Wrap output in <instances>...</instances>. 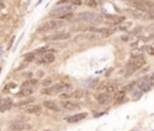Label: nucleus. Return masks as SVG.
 I'll return each mask as SVG.
<instances>
[{
    "mask_svg": "<svg viewBox=\"0 0 154 131\" xmlns=\"http://www.w3.org/2000/svg\"><path fill=\"white\" fill-rule=\"evenodd\" d=\"M146 52L151 54V56H154V48L152 46H146Z\"/></svg>",
    "mask_w": 154,
    "mask_h": 131,
    "instance_id": "c85d7f7f",
    "label": "nucleus"
},
{
    "mask_svg": "<svg viewBox=\"0 0 154 131\" xmlns=\"http://www.w3.org/2000/svg\"><path fill=\"white\" fill-rule=\"evenodd\" d=\"M34 87H26V88H22L21 92H18L16 96H18V98H26V96L31 95L33 93H34Z\"/></svg>",
    "mask_w": 154,
    "mask_h": 131,
    "instance_id": "4468645a",
    "label": "nucleus"
},
{
    "mask_svg": "<svg viewBox=\"0 0 154 131\" xmlns=\"http://www.w3.org/2000/svg\"><path fill=\"white\" fill-rule=\"evenodd\" d=\"M71 88V86L69 83H64V82H60L57 84H52L51 87H46L45 89H42L41 93L42 94H47V95H53V94H60L63 93L66 89Z\"/></svg>",
    "mask_w": 154,
    "mask_h": 131,
    "instance_id": "7ed1b4c3",
    "label": "nucleus"
},
{
    "mask_svg": "<svg viewBox=\"0 0 154 131\" xmlns=\"http://www.w3.org/2000/svg\"><path fill=\"white\" fill-rule=\"evenodd\" d=\"M60 96V99H64V100H66V99H69V98H71V96H70V94H62V95H59Z\"/></svg>",
    "mask_w": 154,
    "mask_h": 131,
    "instance_id": "7c9ffc66",
    "label": "nucleus"
},
{
    "mask_svg": "<svg viewBox=\"0 0 154 131\" xmlns=\"http://www.w3.org/2000/svg\"><path fill=\"white\" fill-rule=\"evenodd\" d=\"M107 18H109L107 20H109L111 24H119V23H122V22H124V20H125L124 17H119V16H111V17L109 16Z\"/></svg>",
    "mask_w": 154,
    "mask_h": 131,
    "instance_id": "aec40b11",
    "label": "nucleus"
},
{
    "mask_svg": "<svg viewBox=\"0 0 154 131\" xmlns=\"http://www.w3.org/2000/svg\"><path fill=\"white\" fill-rule=\"evenodd\" d=\"M148 81H149V83L151 86H154V73H152L149 77H148Z\"/></svg>",
    "mask_w": 154,
    "mask_h": 131,
    "instance_id": "c756f323",
    "label": "nucleus"
},
{
    "mask_svg": "<svg viewBox=\"0 0 154 131\" xmlns=\"http://www.w3.org/2000/svg\"><path fill=\"white\" fill-rule=\"evenodd\" d=\"M82 3L88 6V7H93V9L98 6V3L95 1V0H82Z\"/></svg>",
    "mask_w": 154,
    "mask_h": 131,
    "instance_id": "a878e982",
    "label": "nucleus"
},
{
    "mask_svg": "<svg viewBox=\"0 0 154 131\" xmlns=\"http://www.w3.org/2000/svg\"><path fill=\"white\" fill-rule=\"evenodd\" d=\"M36 83H37V79H34V78H31V79H28V81L23 82V84H22V88H26V87H33V86H35Z\"/></svg>",
    "mask_w": 154,
    "mask_h": 131,
    "instance_id": "5701e85b",
    "label": "nucleus"
},
{
    "mask_svg": "<svg viewBox=\"0 0 154 131\" xmlns=\"http://www.w3.org/2000/svg\"><path fill=\"white\" fill-rule=\"evenodd\" d=\"M151 83H149V81H148V77H145L142 79V83L138 86V88L141 89V92H148L149 89H151Z\"/></svg>",
    "mask_w": 154,
    "mask_h": 131,
    "instance_id": "a211bd4d",
    "label": "nucleus"
},
{
    "mask_svg": "<svg viewBox=\"0 0 154 131\" xmlns=\"http://www.w3.org/2000/svg\"><path fill=\"white\" fill-rule=\"evenodd\" d=\"M71 37L70 33H57V34H52V35H48L43 37V41H59V40H66Z\"/></svg>",
    "mask_w": 154,
    "mask_h": 131,
    "instance_id": "0eeeda50",
    "label": "nucleus"
},
{
    "mask_svg": "<svg viewBox=\"0 0 154 131\" xmlns=\"http://www.w3.org/2000/svg\"><path fill=\"white\" fill-rule=\"evenodd\" d=\"M31 102H33V100H31V99H29V100H25V101H21V102H18L16 106L21 107V106H23V105H28V103H31Z\"/></svg>",
    "mask_w": 154,
    "mask_h": 131,
    "instance_id": "cd10ccee",
    "label": "nucleus"
},
{
    "mask_svg": "<svg viewBox=\"0 0 154 131\" xmlns=\"http://www.w3.org/2000/svg\"><path fill=\"white\" fill-rule=\"evenodd\" d=\"M77 17H78L79 20H84V22H93L94 18L96 17V15H94V13H92V12H82V13H79Z\"/></svg>",
    "mask_w": 154,
    "mask_h": 131,
    "instance_id": "f8f14e48",
    "label": "nucleus"
},
{
    "mask_svg": "<svg viewBox=\"0 0 154 131\" xmlns=\"http://www.w3.org/2000/svg\"><path fill=\"white\" fill-rule=\"evenodd\" d=\"M43 107H46L47 109H51V111H53V112H59L60 111V107L57 105V102H54V101H51V100H46V101H43Z\"/></svg>",
    "mask_w": 154,
    "mask_h": 131,
    "instance_id": "ddd939ff",
    "label": "nucleus"
},
{
    "mask_svg": "<svg viewBox=\"0 0 154 131\" xmlns=\"http://www.w3.org/2000/svg\"><path fill=\"white\" fill-rule=\"evenodd\" d=\"M54 60H56L54 51H53V50H50L47 53L41 54V56L37 58L36 61H37V64H40V65H47V64H52Z\"/></svg>",
    "mask_w": 154,
    "mask_h": 131,
    "instance_id": "423d86ee",
    "label": "nucleus"
},
{
    "mask_svg": "<svg viewBox=\"0 0 154 131\" xmlns=\"http://www.w3.org/2000/svg\"><path fill=\"white\" fill-rule=\"evenodd\" d=\"M95 99L100 105H107V103H110V101H111V94L106 93V92L98 93L95 95Z\"/></svg>",
    "mask_w": 154,
    "mask_h": 131,
    "instance_id": "6e6552de",
    "label": "nucleus"
},
{
    "mask_svg": "<svg viewBox=\"0 0 154 131\" xmlns=\"http://www.w3.org/2000/svg\"><path fill=\"white\" fill-rule=\"evenodd\" d=\"M85 117H87V113H85V112L77 113V114H73L72 117H70V118L68 119V121H69V123H72V124H75V123H78V121L83 120Z\"/></svg>",
    "mask_w": 154,
    "mask_h": 131,
    "instance_id": "2eb2a0df",
    "label": "nucleus"
},
{
    "mask_svg": "<svg viewBox=\"0 0 154 131\" xmlns=\"http://www.w3.org/2000/svg\"><path fill=\"white\" fill-rule=\"evenodd\" d=\"M26 128V125L24 123H13L10 125L11 131H23Z\"/></svg>",
    "mask_w": 154,
    "mask_h": 131,
    "instance_id": "6ab92c4d",
    "label": "nucleus"
},
{
    "mask_svg": "<svg viewBox=\"0 0 154 131\" xmlns=\"http://www.w3.org/2000/svg\"><path fill=\"white\" fill-rule=\"evenodd\" d=\"M5 6V4H4V0H0V9H3Z\"/></svg>",
    "mask_w": 154,
    "mask_h": 131,
    "instance_id": "2f4dec72",
    "label": "nucleus"
},
{
    "mask_svg": "<svg viewBox=\"0 0 154 131\" xmlns=\"http://www.w3.org/2000/svg\"><path fill=\"white\" fill-rule=\"evenodd\" d=\"M36 59V53L35 52H30V53H26L24 56V60L25 63H30V61H34Z\"/></svg>",
    "mask_w": 154,
    "mask_h": 131,
    "instance_id": "4be33fe9",
    "label": "nucleus"
},
{
    "mask_svg": "<svg viewBox=\"0 0 154 131\" xmlns=\"http://www.w3.org/2000/svg\"><path fill=\"white\" fill-rule=\"evenodd\" d=\"M42 86H43V87H51V86H52V79H51V78H46V79L42 82Z\"/></svg>",
    "mask_w": 154,
    "mask_h": 131,
    "instance_id": "bb28decb",
    "label": "nucleus"
},
{
    "mask_svg": "<svg viewBox=\"0 0 154 131\" xmlns=\"http://www.w3.org/2000/svg\"><path fill=\"white\" fill-rule=\"evenodd\" d=\"M126 12L131 15L132 17H135L137 19H153L154 15L151 12H146V11H141V10H137V9H126Z\"/></svg>",
    "mask_w": 154,
    "mask_h": 131,
    "instance_id": "20e7f679",
    "label": "nucleus"
},
{
    "mask_svg": "<svg viewBox=\"0 0 154 131\" xmlns=\"http://www.w3.org/2000/svg\"><path fill=\"white\" fill-rule=\"evenodd\" d=\"M64 25V22L60 19H50L47 22H45L40 28L37 29L39 33H47V31H52V30H57L59 28H62Z\"/></svg>",
    "mask_w": 154,
    "mask_h": 131,
    "instance_id": "f03ea898",
    "label": "nucleus"
},
{
    "mask_svg": "<svg viewBox=\"0 0 154 131\" xmlns=\"http://www.w3.org/2000/svg\"><path fill=\"white\" fill-rule=\"evenodd\" d=\"M124 96H125V92H124V90L116 93V95H115V101H116L117 103L120 102V101H122V100L124 99Z\"/></svg>",
    "mask_w": 154,
    "mask_h": 131,
    "instance_id": "393cba45",
    "label": "nucleus"
},
{
    "mask_svg": "<svg viewBox=\"0 0 154 131\" xmlns=\"http://www.w3.org/2000/svg\"><path fill=\"white\" fill-rule=\"evenodd\" d=\"M25 113L29 114H39L40 112L42 111V106L39 105V103H31V105H28L26 107L23 108Z\"/></svg>",
    "mask_w": 154,
    "mask_h": 131,
    "instance_id": "1a4fd4ad",
    "label": "nucleus"
},
{
    "mask_svg": "<svg viewBox=\"0 0 154 131\" xmlns=\"http://www.w3.org/2000/svg\"><path fill=\"white\" fill-rule=\"evenodd\" d=\"M69 12H72V6L71 5H63V6H57L53 10L50 11V16L54 17V18H59L63 15H66Z\"/></svg>",
    "mask_w": 154,
    "mask_h": 131,
    "instance_id": "39448f33",
    "label": "nucleus"
},
{
    "mask_svg": "<svg viewBox=\"0 0 154 131\" xmlns=\"http://www.w3.org/2000/svg\"><path fill=\"white\" fill-rule=\"evenodd\" d=\"M62 107L68 111H75V109L79 108V103L75 101H70V100H63L62 101Z\"/></svg>",
    "mask_w": 154,
    "mask_h": 131,
    "instance_id": "9d476101",
    "label": "nucleus"
},
{
    "mask_svg": "<svg viewBox=\"0 0 154 131\" xmlns=\"http://www.w3.org/2000/svg\"><path fill=\"white\" fill-rule=\"evenodd\" d=\"M146 63H147V61H146L145 57H142V56H132L131 59L129 60L128 65H126V72H125V76L128 77V76L132 75L135 71L140 70V69H141L142 66H145Z\"/></svg>",
    "mask_w": 154,
    "mask_h": 131,
    "instance_id": "f257e3e1",
    "label": "nucleus"
},
{
    "mask_svg": "<svg viewBox=\"0 0 154 131\" xmlns=\"http://www.w3.org/2000/svg\"><path fill=\"white\" fill-rule=\"evenodd\" d=\"M116 28H102V29H100L99 33L101 34V36L102 37H109L111 35H113V34L116 33Z\"/></svg>",
    "mask_w": 154,
    "mask_h": 131,
    "instance_id": "dca6fc26",
    "label": "nucleus"
},
{
    "mask_svg": "<svg viewBox=\"0 0 154 131\" xmlns=\"http://www.w3.org/2000/svg\"><path fill=\"white\" fill-rule=\"evenodd\" d=\"M102 89H104L106 93L113 94V93L117 92V84H115V83H107V84H104L102 86Z\"/></svg>",
    "mask_w": 154,
    "mask_h": 131,
    "instance_id": "f3484780",
    "label": "nucleus"
},
{
    "mask_svg": "<svg viewBox=\"0 0 154 131\" xmlns=\"http://www.w3.org/2000/svg\"><path fill=\"white\" fill-rule=\"evenodd\" d=\"M59 5H62V4H69L71 6H79V5H82V0H62V1H59L58 3Z\"/></svg>",
    "mask_w": 154,
    "mask_h": 131,
    "instance_id": "412c9836",
    "label": "nucleus"
},
{
    "mask_svg": "<svg viewBox=\"0 0 154 131\" xmlns=\"http://www.w3.org/2000/svg\"><path fill=\"white\" fill-rule=\"evenodd\" d=\"M70 96L72 99H81L83 96V90H81V89H78V90H75L73 93L70 94Z\"/></svg>",
    "mask_w": 154,
    "mask_h": 131,
    "instance_id": "b1692460",
    "label": "nucleus"
},
{
    "mask_svg": "<svg viewBox=\"0 0 154 131\" xmlns=\"http://www.w3.org/2000/svg\"><path fill=\"white\" fill-rule=\"evenodd\" d=\"M13 106V101L10 98H3L0 99V112H5Z\"/></svg>",
    "mask_w": 154,
    "mask_h": 131,
    "instance_id": "9b49d317",
    "label": "nucleus"
}]
</instances>
